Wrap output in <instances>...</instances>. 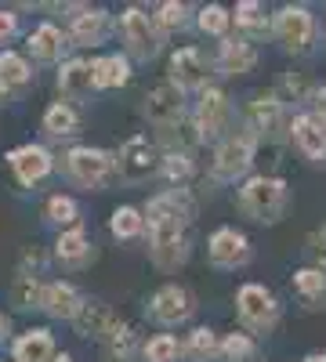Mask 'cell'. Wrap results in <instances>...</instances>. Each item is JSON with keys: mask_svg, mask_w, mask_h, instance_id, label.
Instances as JSON below:
<instances>
[{"mask_svg": "<svg viewBox=\"0 0 326 362\" xmlns=\"http://www.w3.org/2000/svg\"><path fill=\"white\" fill-rule=\"evenodd\" d=\"M206 257H211V264H218V268H243L250 261V243H247L243 232L218 228L211 235V243H206Z\"/></svg>", "mask_w": 326, "mask_h": 362, "instance_id": "4fadbf2b", "label": "cell"}, {"mask_svg": "<svg viewBox=\"0 0 326 362\" xmlns=\"http://www.w3.org/2000/svg\"><path fill=\"white\" fill-rule=\"evenodd\" d=\"M145 116L156 131H167L174 124L185 119V102H182V90H177L170 80L167 83H156L149 95H145Z\"/></svg>", "mask_w": 326, "mask_h": 362, "instance_id": "8fae6325", "label": "cell"}, {"mask_svg": "<svg viewBox=\"0 0 326 362\" xmlns=\"http://www.w3.org/2000/svg\"><path fill=\"white\" fill-rule=\"evenodd\" d=\"M62 51H66V37H62V29H58L54 22H44V25H37L33 33H29V54H33L37 62L51 66V62L62 58Z\"/></svg>", "mask_w": 326, "mask_h": 362, "instance_id": "ac0fdd59", "label": "cell"}, {"mask_svg": "<svg viewBox=\"0 0 326 362\" xmlns=\"http://www.w3.org/2000/svg\"><path fill=\"white\" fill-rule=\"evenodd\" d=\"M235 308H240V319L257 329V334H264V329H272L279 322V305H276V297L257 286V283H247L240 286V293H235Z\"/></svg>", "mask_w": 326, "mask_h": 362, "instance_id": "9c48e42d", "label": "cell"}, {"mask_svg": "<svg viewBox=\"0 0 326 362\" xmlns=\"http://www.w3.org/2000/svg\"><path fill=\"white\" fill-rule=\"evenodd\" d=\"M221 355H225V358H235V362L250 358V355H254V341H250L247 334H228V337L221 341Z\"/></svg>", "mask_w": 326, "mask_h": 362, "instance_id": "ab89813d", "label": "cell"}, {"mask_svg": "<svg viewBox=\"0 0 326 362\" xmlns=\"http://www.w3.org/2000/svg\"><path fill=\"white\" fill-rule=\"evenodd\" d=\"M116 326H120V322H116V315L105 305H98V300H87L83 312L76 315V329H80L83 337H112Z\"/></svg>", "mask_w": 326, "mask_h": 362, "instance_id": "44dd1931", "label": "cell"}, {"mask_svg": "<svg viewBox=\"0 0 326 362\" xmlns=\"http://www.w3.org/2000/svg\"><path fill=\"white\" fill-rule=\"evenodd\" d=\"M308 254L315 257V268H322V272H326V225H322V228H315V232L308 235Z\"/></svg>", "mask_w": 326, "mask_h": 362, "instance_id": "60d3db41", "label": "cell"}, {"mask_svg": "<svg viewBox=\"0 0 326 362\" xmlns=\"http://www.w3.org/2000/svg\"><path fill=\"white\" fill-rule=\"evenodd\" d=\"M192 124L199 131V141H214V138H221L228 131V95L221 87H206L199 95Z\"/></svg>", "mask_w": 326, "mask_h": 362, "instance_id": "30bf717a", "label": "cell"}, {"mask_svg": "<svg viewBox=\"0 0 326 362\" xmlns=\"http://www.w3.org/2000/svg\"><path fill=\"white\" fill-rule=\"evenodd\" d=\"M199 29L203 33H211V37H225L228 33V22H232V15L221 8V4H206L203 11H199Z\"/></svg>", "mask_w": 326, "mask_h": 362, "instance_id": "8d00e7d4", "label": "cell"}, {"mask_svg": "<svg viewBox=\"0 0 326 362\" xmlns=\"http://www.w3.org/2000/svg\"><path fill=\"white\" fill-rule=\"evenodd\" d=\"M87 300L80 297V290L73 283H47V293H44V312L51 319H66V322H76V315L83 312Z\"/></svg>", "mask_w": 326, "mask_h": 362, "instance_id": "e0dca14e", "label": "cell"}, {"mask_svg": "<svg viewBox=\"0 0 326 362\" xmlns=\"http://www.w3.org/2000/svg\"><path fill=\"white\" fill-rule=\"evenodd\" d=\"M109 228L116 239H138L145 232V214L138 206H116L112 218H109Z\"/></svg>", "mask_w": 326, "mask_h": 362, "instance_id": "f1b7e54d", "label": "cell"}, {"mask_svg": "<svg viewBox=\"0 0 326 362\" xmlns=\"http://www.w3.org/2000/svg\"><path fill=\"white\" fill-rule=\"evenodd\" d=\"M185 355L196 358V362H211V358H218V355H221V341H218V334H214V329H206V326H196L192 334H189V341H185Z\"/></svg>", "mask_w": 326, "mask_h": 362, "instance_id": "83f0119b", "label": "cell"}, {"mask_svg": "<svg viewBox=\"0 0 326 362\" xmlns=\"http://www.w3.org/2000/svg\"><path fill=\"white\" fill-rule=\"evenodd\" d=\"M51 362H73V355H58V358H51Z\"/></svg>", "mask_w": 326, "mask_h": 362, "instance_id": "7dc6e473", "label": "cell"}, {"mask_svg": "<svg viewBox=\"0 0 326 362\" xmlns=\"http://www.w3.org/2000/svg\"><path fill=\"white\" fill-rule=\"evenodd\" d=\"M8 334V322H4V315H0V337H4Z\"/></svg>", "mask_w": 326, "mask_h": 362, "instance_id": "bcb514c9", "label": "cell"}, {"mask_svg": "<svg viewBox=\"0 0 326 362\" xmlns=\"http://www.w3.org/2000/svg\"><path fill=\"white\" fill-rule=\"evenodd\" d=\"M185 18H189V8L182 4V0H167V4H160V11H156V25H163V29H182Z\"/></svg>", "mask_w": 326, "mask_h": 362, "instance_id": "f35d334b", "label": "cell"}, {"mask_svg": "<svg viewBox=\"0 0 326 362\" xmlns=\"http://www.w3.org/2000/svg\"><path fill=\"white\" fill-rule=\"evenodd\" d=\"M235 25L247 29V33H269V18H264V4H257V0H240L235 4Z\"/></svg>", "mask_w": 326, "mask_h": 362, "instance_id": "d6a6232c", "label": "cell"}, {"mask_svg": "<svg viewBox=\"0 0 326 362\" xmlns=\"http://www.w3.org/2000/svg\"><path fill=\"white\" fill-rule=\"evenodd\" d=\"M290 138H293V145L301 148V156H308L315 163L326 160V119L319 112H305V116L293 119Z\"/></svg>", "mask_w": 326, "mask_h": 362, "instance_id": "5bb4252c", "label": "cell"}, {"mask_svg": "<svg viewBox=\"0 0 326 362\" xmlns=\"http://www.w3.org/2000/svg\"><path fill=\"white\" fill-rule=\"evenodd\" d=\"M196 218V203L185 189H167L149 199L145 225H149V254L160 272H177L189 261L185 225Z\"/></svg>", "mask_w": 326, "mask_h": 362, "instance_id": "6da1fadb", "label": "cell"}, {"mask_svg": "<svg viewBox=\"0 0 326 362\" xmlns=\"http://www.w3.org/2000/svg\"><path fill=\"white\" fill-rule=\"evenodd\" d=\"M44 293H47V286L37 276H15V283H11V305H18L22 312L44 308Z\"/></svg>", "mask_w": 326, "mask_h": 362, "instance_id": "4316f807", "label": "cell"}, {"mask_svg": "<svg viewBox=\"0 0 326 362\" xmlns=\"http://www.w3.org/2000/svg\"><path fill=\"white\" fill-rule=\"evenodd\" d=\"M163 167V156L156 153V145L145 138V134H134L120 145V153H116V170H120L124 181L131 185H141V181H149L153 174H160Z\"/></svg>", "mask_w": 326, "mask_h": 362, "instance_id": "5b68a950", "label": "cell"}, {"mask_svg": "<svg viewBox=\"0 0 326 362\" xmlns=\"http://www.w3.org/2000/svg\"><path fill=\"white\" fill-rule=\"evenodd\" d=\"M192 297H189V290H182V286H160L156 293H153V319L160 322V326H182L189 315H192Z\"/></svg>", "mask_w": 326, "mask_h": 362, "instance_id": "2e32d148", "label": "cell"}, {"mask_svg": "<svg viewBox=\"0 0 326 362\" xmlns=\"http://www.w3.org/2000/svg\"><path fill=\"white\" fill-rule=\"evenodd\" d=\"M293 290H298L312 308H319L315 300L326 297V272L322 268H301L298 276H293Z\"/></svg>", "mask_w": 326, "mask_h": 362, "instance_id": "1f68e13d", "label": "cell"}, {"mask_svg": "<svg viewBox=\"0 0 326 362\" xmlns=\"http://www.w3.org/2000/svg\"><path fill=\"white\" fill-rule=\"evenodd\" d=\"M315 83L305 76V73H286L283 80H279V102H315Z\"/></svg>", "mask_w": 326, "mask_h": 362, "instance_id": "4dcf8cb0", "label": "cell"}, {"mask_svg": "<svg viewBox=\"0 0 326 362\" xmlns=\"http://www.w3.org/2000/svg\"><path fill=\"white\" fill-rule=\"evenodd\" d=\"M247 127L264 141H283L293 127V119L286 112V102H279V95H257L247 109Z\"/></svg>", "mask_w": 326, "mask_h": 362, "instance_id": "8992f818", "label": "cell"}, {"mask_svg": "<svg viewBox=\"0 0 326 362\" xmlns=\"http://www.w3.org/2000/svg\"><path fill=\"white\" fill-rule=\"evenodd\" d=\"M8 163L18 177V185H37V181H44L51 174V153L40 145H18L8 153Z\"/></svg>", "mask_w": 326, "mask_h": 362, "instance_id": "9a60e30c", "label": "cell"}, {"mask_svg": "<svg viewBox=\"0 0 326 362\" xmlns=\"http://www.w3.org/2000/svg\"><path fill=\"white\" fill-rule=\"evenodd\" d=\"M76 112L66 105V102H54L47 112H44V131L51 134V138H69V134H76Z\"/></svg>", "mask_w": 326, "mask_h": 362, "instance_id": "f546056e", "label": "cell"}, {"mask_svg": "<svg viewBox=\"0 0 326 362\" xmlns=\"http://www.w3.org/2000/svg\"><path fill=\"white\" fill-rule=\"evenodd\" d=\"M95 87H124L131 80V66L127 58L120 54H105V58H95Z\"/></svg>", "mask_w": 326, "mask_h": 362, "instance_id": "d4e9b609", "label": "cell"}, {"mask_svg": "<svg viewBox=\"0 0 326 362\" xmlns=\"http://www.w3.org/2000/svg\"><path fill=\"white\" fill-rule=\"evenodd\" d=\"M44 214L51 225H73L76 221V203L69 196H51L47 206H44Z\"/></svg>", "mask_w": 326, "mask_h": 362, "instance_id": "74e56055", "label": "cell"}, {"mask_svg": "<svg viewBox=\"0 0 326 362\" xmlns=\"http://www.w3.org/2000/svg\"><path fill=\"white\" fill-rule=\"evenodd\" d=\"M58 87H62L66 98H87L95 87V66L83 62V58H73V62H66L62 73H58Z\"/></svg>", "mask_w": 326, "mask_h": 362, "instance_id": "ffe728a7", "label": "cell"}, {"mask_svg": "<svg viewBox=\"0 0 326 362\" xmlns=\"http://www.w3.org/2000/svg\"><path fill=\"white\" fill-rule=\"evenodd\" d=\"M69 33H73V40L83 44V47L102 44V37H105V11H98V8H80V15H73Z\"/></svg>", "mask_w": 326, "mask_h": 362, "instance_id": "7402d4cb", "label": "cell"}, {"mask_svg": "<svg viewBox=\"0 0 326 362\" xmlns=\"http://www.w3.org/2000/svg\"><path fill=\"white\" fill-rule=\"evenodd\" d=\"M18 33V15L15 11H0V44H8Z\"/></svg>", "mask_w": 326, "mask_h": 362, "instance_id": "7bdbcfd3", "label": "cell"}, {"mask_svg": "<svg viewBox=\"0 0 326 362\" xmlns=\"http://www.w3.org/2000/svg\"><path fill=\"white\" fill-rule=\"evenodd\" d=\"M54 341L47 329H29L15 341V362H51Z\"/></svg>", "mask_w": 326, "mask_h": 362, "instance_id": "603a6c76", "label": "cell"}, {"mask_svg": "<svg viewBox=\"0 0 326 362\" xmlns=\"http://www.w3.org/2000/svg\"><path fill=\"white\" fill-rule=\"evenodd\" d=\"M131 337H134V334H131V326H124V322H120V326L112 329L109 344H112V351L120 355V358H127V351H131Z\"/></svg>", "mask_w": 326, "mask_h": 362, "instance_id": "b9f144b4", "label": "cell"}, {"mask_svg": "<svg viewBox=\"0 0 326 362\" xmlns=\"http://www.w3.org/2000/svg\"><path fill=\"white\" fill-rule=\"evenodd\" d=\"M29 80H33V69H29V62H25L22 54L0 51V87H4V90H18Z\"/></svg>", "mask_w": 326, "mask_h": 362, "instance_id": "484cf974", "label": "cell"}, {"mask_svg": "<svg viewBox=\"0 0 326 362\" xmlns=\"http://www.w3.org/2000/svg\"><path fill=\"white\" fill-rule=\"evenodd\" d=\"M185 355V348L177 344L170 334H160V337H153L149 344H145V358L149 362H177Z\"/></svg>", "mask_w": 326, "mask_h": 362, "instance_id": "d590c367", "label": "cell"}, {"mask_svg": "<svg viewBox=\"0 0 326 362\" xmlns=\"http://www.w3.org/2000/svg\"><path fill=\"white\" fill-rule=\"evenodd\" d=\"M315 112L326 119V87H319V90H315Z\"/></svg>", "mask_w": 326, "mask_h": 362, "instance_id": "ee69618b", "label": "cell"}, {"mask_svg": "<svg viewBox=\"0 0 326 362\" xmlns=\"http://www.w3.org/2000/svg\"><path fill=\"white\" fill-rule=\"evenodd\" d=\"M160 141L167 145V153H185V156H189V148L199 141V131H196V124L182 119V124H174V127L160 131Z\"/></svg>", "mask_w": 326, "mask_h": 362, "instance_id": "836d02e7", "label": "cell"}, {"mask_svg": "<svg viewBox=\"0 0 326 362\" xmlns=\"http://www.w3.org/2000/svg\"><path fill=\"white\" fill-rule=\"evenodd\" d=\"M257 66V51L250 40H225L218 51V69L225 76H243Z\"/></svg>", "mask_w": 326, "mask_h": 362, "instance_id": "d6986e66", "label": "cell"}, {"mask_svg": "<svg viewBox=\"0 0 326 362\" xmlns=\"http://www.w3.org/2000/svg\"><path fill=\"white\" fill-rule=\"evenodd\" d=\"M120 37L131 51V58L138 62H149V58L160 54V29H156V18H149L141 8H127L120 15Z\"/></svg>", "mask_w": 326, "mask_h": 362, "instance_id": "52a82bcc", "label": "cell"}, {"mask_svg": "<svg viewBox=\"0 0 326 362\" xmlns=\"http://www.w3.org/2000/svg\"><path fill=\"white\" fill-rule=\"evenodd\" d=\"M160 174H163V181H167V185H177V189H182L185 181L192 177V160H189L185 153H167V156H163V167H160Z\"/></svg>", "mask_w": 326, "mask_h": 362, "instance_id": "e575fe53", "label": "cell"}, {"mask_svg": "<svg viewBox=\"0 0 326 362\" xmlns=\"http://www.w3.org/2000/svg\"><path fill=\"white\" fill-rule=\"evenodd\" d=\"M240 210L250 221H264V225L279 221L283 210H286V181L272 177V174L250 177L247 185L240 189Z\"/></svg>", "mask_w": 326, "mask_h": 362, "instance_id": "7a4b0ae2", "label": "cell"}, {"mask_svg": "<svg viewBox=\"0 0 326 362\" xmlns=\"http://www.w3.org/2000/svg\"><path fill=\"white\" fill-rule=\"evenodd\" d=\"M112 167H116V160L109 153H102V148H91V145H76L66 153V170L83 189H98Z\"/></svg>", "mask_w": 326, "mask_h": 362, "instance_id": "ba28073f", "label": "cell"}, {"mask_svg": "<svg viewBox=\"0 0 326 362\" xmlns=\"http://www.w3.org/2000/svg\"><path fill=\"white\" fill-rule=\"evenodd\" d=\"M54 257L62 264H87V257H91V243H87V235L80 228H69V232L58 235Z\"/></svg>", "mask_w": 326, "mask_h": 362, "instance_id": "cb8c5ba5", "label": "cell"}, {"mask_svg": "<svg viewBox=\"0 0 326 362\" xmlns=\"http://www.w3.org/2000/svg\"><path fill=\"white\" fill-rule=\"evenodd\" d=\"M206 76H211V62L199 47H182L170 54V83L177 90H206Z\"/></svg>", "mask_w": 326, "mask_h": 362, "instance_id": "7c38bea8", "label": "cell"}, {"mask_svg": "<svg viewBox=\"0 0 326 362\" xmlns=\"http://www.w3.org/2000/svg\"><path fill=\"white\" fill-rule=\"evenodd\" d=\"M272 33H276V40L283 44V51H290V54H308L312 44H315V18H312V11L301 8V4H286V8H279L276 18H272Z\"/></svg>", "mask_w": 326, "mask_h": 362, "instance_id": "277c9868", "label": "cell"}, {"mask_svg": "<svg viewBox=\"0 0 326 362\" xmlns=\"http://www.w3.org/2000/svg\"><path fill=\"white\" fill-rule=\"evenodd\" d=\"M254 148H257V134L250 127H240V131H232L225 134V141L218 145V153H214V167L211 174L218 181H235V177H243L254 163Z\"/></svg>", "mask_w": 326, "mask_h": 362, "instance_id": "3957f363", "label": "cell"}, {"mask_svg": "<svg viewBox=\"0 0 326 362\" xmlns=\"http://www.w3.org/2000/svg\"><path fill=\"white\" fill-rule=\"evenodd\" d=\"M305 362H326V355H322V351H312V355H308Z\"/></svg>", "mask_w": 326, "mask_h": 362, "instance_id": "f6af8a7d", "label": "cell"}]
</instances>
